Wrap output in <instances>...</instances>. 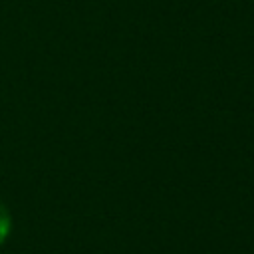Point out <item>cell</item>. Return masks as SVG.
<instances>
[{
	"label": "cell",
	"mask_w": 254,
	"mask_h": 254,
	"mask_svg": "<svg viewBox=\"0 0 254 254\" xmlns=\"http://www.w3.org/2000/svg\"><path fill=\"white\" fill-rule=\"evenodd\" d=\"M12 230V216H10V210L6 208V204L0 200V244L8 238Z\"/></svg>",
	"instance_id": "6da1fadb"
}]
</instances>
